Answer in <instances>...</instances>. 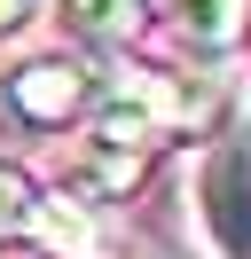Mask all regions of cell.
Returning a JSON list of instances; mask_svg holds the SVG:
<instances>
[{
  "label": "cell",
  "mask_w": 251,
  "mask_h": 259,
  "mask_svg": "<svg viewBox=\"0 0 251 259\" xmlns=\"http://www.w3.org/2000/svg\"><path fill=\"white\" fill-rule=\"evenodd\" d=\"M141 149H118V142H102V134H87V142L63 157V196H78V204H118V196H134L141 189Z\"/></svg>",
  "instance_id": "obj_5"
},
{
  "label": "cell",
  "mask_w": 251,
  "mask_h": 259,
  "mask_svg": "<svg viewBox=\"0 0 251 259\" xmlns=\"http://www.w3.org/2000/svg\"><path fill=\"white\" fill-rule=\"evenodd\" d=\"M157 0H55V24L78 55H126L141 32H149Z\"/></svg>",
  "instance_id": "obj_3"
},
{
  "label": "cell",
  "mask_w": 251,
  "mask_h": 259,
  "mask_svg": "<svg viewBox=\"0 0 251 259\" xmlns=\"http://www.w3.org/2000/svg\"><path fill=\"white\" fill-rule=\"evenodd\" d=\"M157 16L173 24V39H181L196 63H220V55L243 48V32H251V0H157Z\"/></svg>",
  "instance_id": "obj_4"
},
{
  "label": "cell",
  "mask_w": 251,
  "mask_h": 259,
  "mask_svg": "<svg viewBox=\"0 0 251 259\" xmlns=\"http://www.w3.org/2000/svg\"><path fill=\"white\" fill-rule=\"evenodd\" d=\"M31 24H39V0H0V48H8V39H24Z\"/></svg>",
  "instance_id": "obj_7"
},
{
  "label": "cell",
  "mask_w": 251,
  "mask_h": 259,
  "mask_svg": "<svg viewBox=\"0 0 251 259\" xmlns=\"http://www.w3.org/2000/svg\"><path fill=\"white\" fill-rule=\"evenodd\" d=\"M39 181L16 157H0V251H31V220H39Z\"/></svg>",
  "instance_id": "obj_6"
},
{
  "label": "cell",
  "mask_w": 251,
  "mask_h": 259,
  "mask_svg": "<svg viewBox=\"0 0 251 259\" xmlns=\"http://www.w3.org/2000/svg\"><path fill=\"white\" fill-rule=\"evenodd\" d=\"M94 102H102V71L87 63L78 48H55V55H24V63L0 79V118H8L16 134H71L94 118Z\"/></svg>",
  "instance_id": "obj_2"
},
{
  "label": "cell",
  "mask_w": 251,
  "mask_h": 259,
  "mask_svg": "<svg viewBox=\"0 0 251 259\" xmlns=\"http://www.w3.org/2000/svg\"><path fill=\"white\" fill-rule=\"evenodd\" d=\"M188 204H196L212 259H251V95H235L228 118L204 134V165H196Z\"/></svg>",
  "instance_id": "obj_1"
}]
</instances>
